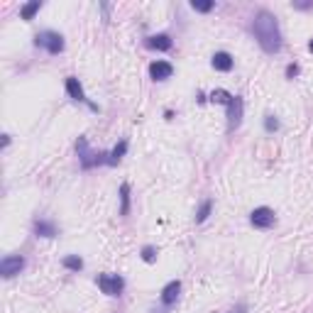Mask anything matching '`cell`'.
<instances>
[{
  "label": "cell",
  "mask_w": 313,
  "mask_h": 313,
  "mask_svg": "<svg viewBox=\"0 0 313 313\" xmlns=\"http://www.w3.org/2000/svg\"><path fill=\"white\" fill-rule=\"evenodd\" d=\"M252 30H255V37L260 42V47L267 52V54H276L281 49V32H279V25H276V17L267 10H260L255 15V22H252Z\"/></svg>",
  "instance_id": "6da1fadb"
},
{
  "label": "cell",
  "mask_w": 313,
  "mask_h": 313,
  "mask_svg": "<svg viewBox=\"0 0 313 313\" xmlns=\"http://www.w3.org/2000/svg\"><path fill=\"white\" fill-rule=\"evenodd\" d=\"M76 150H78V159H81V166H83V169H91V166H96V164H108V159H105L108 155H93V152H88L86 137H78Z\"/></svg>",
  "instance_id": "7a4b0ae2"
},
{
  "label": "cell",
  "mask_w": 313,
  "mask_h": 313,
  "mask_svg": "<svg viewBox=\"0 0 313 313\" xmlns=\"http://www.w3.org/2000/svg\"><path fill=\"white\" fill-rule=\"evenodd\" d=\"M98 286H101V291L108 294V296H120V291L125 289V281H122V276H117V274H101V276H98Z\"/></svg>",
  "instance_id": "3957f363"
},
{
  "label": "cell",
  "mask_w": 313,
  "mask_h": 313,
  "mask_svg": "<svg viewBox=\"0 0 313 313\" xmlns=\"http://www.w3.org/2000/svg\"><path fill=\"white\" fill-rule=\"evenodd\" d=\"M35 44L37 47H44L49 54L64 52V39H61V35H56V32H42V35H37Z\"/></svg>",
  "instance_id": "277c9868"
},
{
  "label": "cell",
  "mask_w": 313,
  "mask_h": 313,
  "mask_svg": "<svg viewBox=\"0 0 313 313\" xmlns=\"http://www.w3.org/2000/svg\"><path fill=\"white\" fill-rule=\"evenodd\" d=\"M250 220H252V225L255 228H260V230H267V228H272L274 225V210L272 208H267V206H262V208H255L252 210V215H250Z\"/></svg>",
  "instance_id": "5b68a950"
},
{
  "label": "cell",
  "mask_w": 313,
  "mask_h": 313,
  "mask_svg": "<svg viewBox=\"0 0 313 313\" xmlns=\"http://www.w3.org/2000/svg\"><path fill=\"white\" fill-rule=\"evenodd\" d=\"M22 269H25V257H20V255H15V257H5V260L0 262V274H2L5 279L20 274Z\"/></svg>",
  "instance_id": "8992f818"
},
{
  "label": "cell",
  "mask_w": 313,
  "mask_h": 313,
  "mask_svg": "<svg viewBox=\"0 0 313 313\" xmlns=\"http://www.w3.org/2000/svg\"><path fill=\"white\" fill-rule=\"evenodd\" d=\"M240 122H242V98L235 96L228 105V130L233 132L235 127H240Z\"/></svg>",
  "instance_id": "52a82bcc"
},
{
  "label": "cell",
  "mask_w": 313,
  "mask_h": 313,
  "mask_svg": "<svg viewBox=\"0 0 313 313\" xmlns=\"http://www.w3.org/2000/svg\"><path fill=\"white\" fill-rule=\"evenodd\" d=\"M171 74H174V66L169 61H155L150 66V76L155 78V81H164V78H169Z\"/></svg>",
  "instance_id": "ba28073f"
},
{
  "label": "cell",
  "mask_w": 313,
  "mask_h": 313,
  "mask_svg": "<svg viewBox=\"0 0 313 313\" xmlns=\"http://www.w3.org/2000/svg\"><path fill=\"white\" fill-rule=\"evenodd\" d=\"M179 291H181V281H169L161 291V304L164 306H171L176 299H179Z\"/></svg>",
  "instance_id": "9c48e42d"
},
{
  "label": "cell",
  "mask_w": 313,
  "mask_h": 313,
  "mask_svg": "<svg viewBox=\"0 0 313 313\" xmlns=\"http://www.w3.org/2000/svg\"><path fill=\"white\" fill-rule=\"evenodd\" d=\"M210 64H213V69H215V71H230L235 61H233V56H230L228 52H215Z\"/></svg>",
  "instance_id": "30bf717a"
},
{
  "label": "cell",
  "mask_w": 313,
  "mask_h": 313,
  "mask_svg": "<svg viewBox=\"0 0 313 313\" xmlns=\"http://www.w3.org/2000/svg\"><path fill=\"white\" fill-rule=\"evenodd\" d=\"M147 47H152L156 52H169L171 49V39H169V35H155V37L147 39Z\"/></svg>",
  "instance_id": "8fae6325"
},
{
  "label": "cell",
  "mask_w": 313,
  "mask_h": 313,
  "mask_svg": "<svg viewBox=\"0 0 313 313\" xmlns=\"http://www.w3.org/2000/svg\"><path fill=\"white\" fill-rule=\"evenodd\" d=\"M66 93H69L74 101H86V96H83V88H81L78 78H74V76L66 78Z\"/></svg>",
  "instance_id": "7c38bea8"
},
{
  "label": "cell",
  "mask_w": 313,
  "mask_h": 313,
  "mask_svg": "<svg viewBox=\"0 0 313 313\" xmlns=\"http://www.w3.org/2000/svg\"><path fill=\"white\" fill-rule=\"evenodd\" d=\"M35 233L42 235V237H54V235H56V228H54V223L37 220V223H35Z\"/></svg>",
  "instance_id": "4fadbf2b"
},
{
  "label": "cell",
  "mask_w": 313,
  "mask_h": 313,
  "mask_svg": "<svg viewBox=\"0 0 313 313\" xmlns=\"http://www.w3.org/2000/svg\"><path fill=\"white\" fill-rule=\"evenodd\" d=\"M233 98H235L233 93H228V91H223V88H218V91L210 93V101H213V103H223V105H230Z\"/></svg>",
  "instance_id": "5bb4252c"
},
{
  "label": "cell",
  "mask_w": 313,
  "mask_h": 313,
  "mask_svg": "<svg viewBox=\"0 0 313 313\" xmlns=\"http://www.w3.org/2000/svg\"><path fill=\"white\" fill-rule=\"evenodd\" d=\"M120 201H122L120 213H122V215H127V213H130V186H127V184H122V186H120Z\"/></svg>",
  "instance_id": "9a60e30c"
},
{
  "label": "cell",
  "mask_w": 313,
  "mask_h": 313,
  "mask_svg": "<svg viewBox=\"0 0 313 313\" xmlns=\"http://www.w3.org/2000/svg\"><path fill=\"white\" fill-rule=\"evenodd\" d=\"M125 152H127V142H125V140H122V142H120V145H117L115 150H113V152H110V155H108V164H117V161H120V159H122V155H125Z\"/></svg>",
  "instance_id": "2e32d148"
},
{
  "label": "cell",
  "mask_w": 313,
  "mask_h": 313,
  "mask_svg": "<svg viewBox=\"0 0 313 313\" xmlns=\"http://www.w3.org/2000/svg\"><path fill=\"white\" fill-rule=\"evenodd\" d=\"M39 7H42V2H39V0L27 2V5L22 7V12H20V15H22V20H32V17H35V12H37Z\"/></svg>",
  "instance_id": "e0dca14e"
},
{
  "label": "cell",
  "mask_w": 313,
  "mask_h": 313,
  "mask_svg": "<svg viewBox=\"0 0 313 313\" xmlns=\"http://www.w3.org/2000/svg\"><path fill=\"white\" fill-rule=\"evenodd\" d=\"M64 267H66V269H74V272H78V269L83 267V260H81V257H76V255H71V257H64Z\"/></svg>",
  "instance_id": "ac0fdd59"
},
{
  "label": "cell",
  "mask_w": 313,
  "mask_h": 313,
  "mask_svg": "<svg viewBox=\"0 0 313 313\" xmlns=\"http://www.w3.org/2000/svg\"><path fill=\"white\" fill-rule=\"evenodd\" d=\"M210 208H213V203H210V201H203V206H201V208H198V213H196V220H198V223H203V220L210 215Z\"/></svg>",
  "instance_id": "d6986e66"
},
{
  "label": "cell",
  "mask_w": 313,
  "mask_h": 313,
  "mask_svg": "<svg viewBox=\"0 0 313 313\" xmlns=\"http://www.w3.org/2000/svg\"><path fill=\"white\" fill-rule=\"evenodd\" d=\"M213 5H215L213 0H194L191 2V7L198 10V12H208V10H213Z\"/></svg>",
  "instance_id": "ffe728a7"
},
{
  "label": "cell",
  "mask_w": 313,
  "mask_h": 313,
  "mask_svg": "<svg viewBox=\"0 0 313 313\" xmlns=\"http://www.w3.org/2000/svg\"><path fill=\"white\" fill-rule=\"evenodd\" d=\"M142 260H145V262H155V260H156V250H155V247H150V245H147V247L142 250Z\"/></svg>",
  "instance_id": "44dd1931"
},
{
  "label": "cell",
  "mask_w": 313,
  "mask_h": 313,
  "mask_svg": "<svg viewBox=\"0 0 313 313\" xmlns=\"http://www.w3.org/2000/svg\"><path fill=\"white\" fill-rule=\"evenodd\" d=\"M264 127L272 132V130H276V127H279V120H276L274 115H267V117H264Z\"/></svg>",
  "instance_id": "7402d4cb"
},
{
  "label": "cell",
  "mask_w": 313,
  "mask_h": 313,
  "mask_svg": "<svg viewBox=\"0 0 313 313\" xmlns=\"http://www.w3.org/2000/svg\"><path fill=\"white\" fill-rule=\"evenodd\" d=\"M296 74H299V66H296V64H289V66H286V76L294 78Z\"/></svg>",
  "instance_id": "603a6c76"
},
{
  "label": "cell",
  "mask_w": 313,
  "mask_h": 313,
  "mask_svg": "<svg viewBox=\"0 0 313 313\" xmlns=\"http://www.w3.org/2000/svg\"><path fill=\"white\" fill-rule=\"evenodd\" d=\"M245 311H247V306H237V309H233L230 313H245Z\"/></svg>",
  "instance_id": "cb8c5ba5"
},
{
  "label": "cell",
  "mask_w": 313,
  "mask_h": 313,
  "mask_svg": "<svg viewBox=\"0 0 313 313\" xmlns=\"http://www.w3.org/2000/svg\"><path fill=\"white\" fill-rule=\"evenodd\" d=\"M309 49H311V52H313V39H311V44H309Z\"/></svg>",
  "instance_id": "d4e9b609"
}]
</instances>
